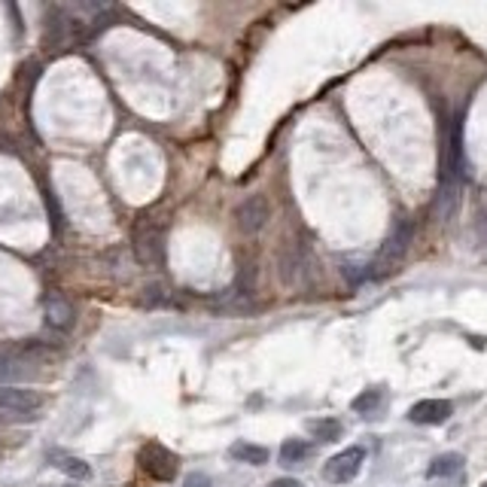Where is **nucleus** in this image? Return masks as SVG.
I'll return each instance as SVG.
<instances>
[{
    "mask_svg": "<svg viewBox=\"0 0 487 487\" xmlns=\"http://www.w3.org/2000/svg\"><path fill=\"white\" fill-rule=\"evenodd\" d=\"M43 409V396L28 387H0V411L10 418L31 420Z\"/></svg>",
    "mask_w": 487,
    "mask_h": 487,
    "instance_id": "obj_1",
    "label": "nucleus"
},
{
    "mask_svg": "<svg viewBox=\"0 0 487 487\" xmlns=\"http://www.w3.org/2000/svg\"><path fill=\"white\" fill-rule=\"evenodd\" d=\"M47 40H49V47H67V43L83 40V19H77V16L70 10H65V6L49 10Z\"/></svg>",
    "mask_w": 487,
    "mask_h": 487,
    "instance_id": "obj_2",
    "label": "nucleus"
},
{
    "mask_svg": "<svg viewBox=\"0 0 487 487\" xmlns=\"http://www.w3.org/2000/svg\"><path fill=\"white\" fill-rule=\"evenodd\" d=\"M140 469L147 472L150 478H156V482H171V478L177 475V457L171 454L165 445H159V441H147V445L140 448Z\"/></svg>",
    "mask_w": 487,
    "mask_h": 487,
    "instance_id": "obj_3",
    "label": "nucleus"
},
{
    "mask_svg": "<svg viewBox=\"0 0 487 487\" xmlns=\"http://www.w3.org/2000/svg\"><path fill=\"white\" fill-rule=\"evenodd\" d=\"M272 220V204L265 195H247L234 211V223L244 234H259Z\"/></svg>",
    "mask_w": 487,
    "mask_h": 487,
    "instance_id": "obj_4",
    "label": "nucleus"
},
{
    "mask_svg": "<svg viewBox=\"0 0 487 487\" xmlns=\"http://www.w3.org/2000/svg\"><path fill=\"white\" fill-rule=\"evenodd\" d=\"M363 463H366V448L354 445V448L338 451V454L326 463V469H323V475H326V482H332V484H347L359 475Z\"/></svg>",
    "mask_w": 487,
    "mask_h": 487,
    "instance_id": "obj_5",
    "label": "nucleus"
},
{
    "mask_svg": "<svg viewBox=\"0 0 487 487\" xmlns=\"http://www.w3.org/2000/svg\"><path fill=\"white\" fill-rule=\"evenodd\" d=\"M409 247H411V225L399 220L393 225V232L387 234L381 256H378V263H375V272H378V265H396L405 254H409Z\"/></svg>",
    "mask_w": 487,
    "mask_h": 487,
    "instance_id": "obj_6",
    "label": "nucleus"
},
{
    "mask_svg": "<svg viewBox=\"0 0 487 487\" xmlns=\"http://www.w3.org/2000/svg\"><path fill=\"white\" fill-rule=\"evenodd\" d=\"M43 311H47V323L52 329H58V332L74 329L77 308H74V302H70L65 293H49L47 302H43Z\"/></svg>",
    "mask_w": 487,
    "mask_h": 487,
    "instance_id": "obj_7",
    "label": "nucleus"
},
{
    "mask_svg": "<svg viewBox=\"0 0 487 487\" xmlns=\"http://www.w3.org/2000/svg\"><path fill=\"white\" fill-rule=\"evenodd\" d=\"M134 250H138V259L143 265H159L165 259V244H161V232L152 229V225H140L134 232Z\"/></svg>",
    "mask_w": 487,
    "mask_h": 487,
    "instance_id": "obj_8",
    "label": "nucleus"
},
{
    "mask_svg": "<svg viewBox=\"0 0 487 487\" xmlns=\"http://www.w3.org/2000/svg\"><path fill=\"white\" fill-rule=\"evenodd\" d=\"M451 402L448 399H420L409 409V420L411 423H423V427H439L451 418Z\"/></svg>",
    "mask_w": 487,
    "mask_h": 487,
    "instance_id": "obj_9",
    "label": "nucleus"
},
{
    "mask_svg": "<svg viewBox=\"0 0 487 487\" xmlns=\"http://www.w3.org/2000/svg\"><path fill=\"white\" fill-rule=\"evenodd\" d=\"M31 378H37V368H34L31 359L0 357V387H25Z\"/></svg>",
    "mask_w": 487,
    "mask_h": 487,
    "instance_id": "obj_10",
    "label": "nucleus"
},
{
    "mask_svg": "<svg viewBox=\"0 0 487 487\" xmlns=\"http://www.w3.org/2000/svg\"><path fill=\"white\" fill-rule=\"evenodd\" d=\"M49 460H52V466H56L58 472L77 478V482H88V478L95 475V469L88 466L83 457H77V454H61V451H52Z\"/></svg>",
    "mask_w": 487,
    "mask_h": 487,
    "instance_id": "obj_11",
    "label": "nucleus"
},
{
    "mask_svg": "<svg viewBox=\"0 0 487 487\" xmlns=\"http://www.w3.org/2000/svg\"><path fill=\"white\" fill-rule=\"evenodd\" d=\"M277 265H281V281L284 284H299L305 275V256L299 247H286L277 256Z\"/></svg>",
    "mask_w": 487,
    "mask_h": 487,
    "instance_id": "obj_12",
    "label": "nucleus"
},
{
    "mask_svg": "<svg viewBox=\"0 0 487 487\" xmlns=\"http://www.w3.org/2000/svg\"><path fill=\"white\" fill-rule=\"evenodd\" d=\"M229 454L238 460V463H247V466H265L268 463V448L250 445V441H238V445H232Z\"/></svg>",
    "mask_w": 487,
    "mask_h": 487,
    "instance_id": "obj_13",
    "label": "nucleus"
},
{
    "mask_svg": "<svg viewBox=\"0 0 487 487\" xmlns=\"http://www.w3.org/2000/svg\"><path fill=\"white\" fill-rule=\"evenodd\" d=\"M460 469H463V457L454 454V451H448V454H439L436 460H432L427 475L430 478H448V475H457Z\"/></svg>",
    "mask_w": 487,
    "mask_h": 487,
    "instance_id": "obj_14",
    "label": "nucleus"
},
{
    "mask_svg": "<svg viewBox=\"0 0 487 487\" xmlns=\"http://www.w3.org/2000/svg\"><path fill=\"white\" fill-rule=\"evenodd\" d=\"M308 457V441L302 439H286L281 448V463L284 466H299L302 460Z\"/></svg>",
    "mask_w": 487,
    "mask_h": 487,
    "instance_id": "obj_15",
    "label": "nucleus"
},
{
    "mask_svg": "<svg viewBox=\"0 0 487 487\" xmlns=\"http://www.w3.org/2000/svg\"><path fill=\"white\" fill-rule=\"evenodd\" d=\"M308 430H311L320 441H336V439L341 436V423H338V420H332V418L308 420Z\"/></svg>",
    "mask_w": 487,
    "mask_h": 487,
    "instance_id": "obj_16",
    "label": "nucleus"
},
{
    "mask_svg": "<svg viewBox=\"0 0 487 487\" xmlns=\"http://www.w3.org/2000/svg\"><path fill=\"white\" fill-rule=\"evenodd\" d=\"M378 402H381V390H366L363 396H357V399H354V411L368 414V411H375Z\"/></svg>",
    "mask_w": 487,
    "mask_h": 487,
    "instance_id": "obj_17",
    "label": "nucleus"
},
{
    "mask_svg": "<svg viewBox=\"0 0 487 487\" xmlns=\"http://www.w3.org/2000/svg\"><path fill=\"white\" fill-rule=\"evenodd\" d=\"M183 487H213V484H211V478H207L204 472H189Z\"/></svg>",
    "mask_w": 487,
    "mask_h": 487,
    "instance_id": "obj_18",
    "label": "nucleus"
},
{
    "mask_svg": "<svg viewBox=\"0 0 487 487\" xmlns=\"http://www.w3.org/2000/svg\"><path fill=\"white\" fill-rule=\"evenodd\" d=\"M272 487H302V482H295V478H277V482H272Z\"/></svg>",
    "mask_w": 487,
    "mask_h": 487,
    "instance_id": "obj_19",
    "label": "nucleus"
},
{
    "mask_svg": "<svg viewBox=\"0 0 487 487\" xmlns=\"http://www.w3.org/2000/svg\"><path fill=\"white\" fill-rule=\"evenodd\" d=\"M482 487H487V482H484V484H482Z\"/></svg>",
    "mask_w": 487,
    "mask_h": 487,
    "instance_id": "obj_20",
    "label": "nucleus"
},
{
    "mask_svg": "<svg viewBox=\"0 0 487 487\" xmlns=\"http://www.w3.org/2000/svg\"><path fill=\"white\" fill-rule=\"evenodd\" d=\"M47 487H52V484H47Z\"/></svg>",
    "mask_w": 487,
    "mask_h": 487,
    "instance_id": "obj_21",
    "label": "nucleus"
}]
</instances>
